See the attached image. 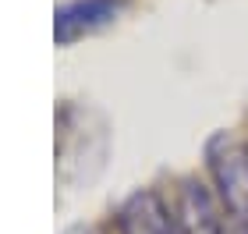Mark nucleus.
I'll return each mask as SVG.
<instances>
[{"label": "nucleus", "instance_id": "nucleus-1", "mask_svg": "<svg viewBox=\"0 0 248 234\" xmlns=\"http://www.w3.org/2000/svg\"><path fill=\"white\" fill-rule=\"evenodd\" d=\"M174 220L181 234H231L234 217L220 206L213 188L188 181L174 199Z\"/></svg>", "mask_w": 248, "mask_h": 234}, {"label": "nucleus", "instance_id": "nucleus-2", "mask_svg": "<svg viewBox=\"0 0 248 234\" xmlns=\"http://www.w3.org/2000/svg\"><path fill=\"white\" fill-rule=\"evenodd\" d=\"M213 185L220 206L234 220L248 224V153L227 146L220 156H213Z\"/></svg>", "mask_w": 248, "mask_h": 234}, {"label": "nucleus", "instance_id": "nucleus-3", "mask_svg": "<svg viewBox=\"0 0 248 234\" xmlns=\"http://www.w3.org/2000/svg\"><path fill=\"white\" fill-rule=\"evenodd\" d=\"M114 234H181L174 220V206L156 192H139L121 206Z\"/></svg>", "mask_w": 248, "mask_h": 234}, {"label": "nucleus", "instance_id": "nucleus-4", "mask_svg": "<svg viewBox=\"0 0 248 234\" xmlns=\"http://www.w3.org/2000/svg\"><path fill=\"white\" fill-rule=\"evenodd\" d=\"M71 234H103V231H96V227H78V231H71Z\"/></svg>", "mask_w": 248, "mask_h": 234}]
</instances>
